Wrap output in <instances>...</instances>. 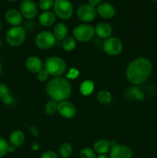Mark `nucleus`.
Instances as JSON below:
<instances>
[{"label": "nucleus", "instance_id": "1", "mask_svg": "<svg viewBox=\"0 0 157 158\" xmlns=\"http://www.w3.org/2000/svg\"><path fill=\"white\" fill-rule=\"evenodd\" d=\"M152 64L146 57H138L129 63L126 69V80L135 86L144 83L150 77Z\"/></svg>", "mask_w": 157, "mask_h": 158}, {"label": "nucleus", "instance_id": "2", "mask_svg": "<svg viewBox=\"0 0 157 158\" xmlns=\"http://www.w3.org/2000/svg\"><path fill=\"white\" fill-rule=\"evenodd\" d=\"M46 93L53 100L58 102L66 100L72 94V86L66 77H53L48 81L46 86Z\"/></svg>", "mask_w": 157, "mask_h": 158}, {"label": "nucleus", "instance_id": "3", "mask_svg": "<svg viewBox=\"0 0 157 158\" xmlns=\"http://www.w3.org/2000/svg\"><path fill=\"white\" fill-rule=\"evenodd\" d=\"M44 69L54 77H62L67 70V64L64 59L57 56H49L45 60Z\"/></svg>", "mask_w": 157, "mask_h": 158}, {"label": "nucleus", "instance_id": "4", "mask_svg": "<svg viewBox=\"0 0 157 158\" xmlns=\"http://www.w3.org/2000/svg\"><path fill=\"white\" fill-rule=\"evenodd\" d=\"M26 38V29L23 26H12L6 33V43L12 47H18L24 43Z\"/></svg>", "mask_w": 157, "mask_h": 158}, {"label": "nucleus", "instance_id": "5", "mask_svg": "<svg viewBox=\"0 0 157 158\" xmlns=\"http://www.w3.org/2000/svg\"><path fill=\"white\" fill-rule=\"evenodd\" d=\"M95 35V29L89 23L78 24L72 29V36L79 43L89 42Z\"/></svg>", "mask_w": 157, "mask_h": 158}, {"label": "nucleus", "instance_id": "6", "mask_svg": "<svg viewBox=\"0 0 157 158\" xmlns=\"http://www.w3.org/2000/svg\"><path fill=\"white\" fill-rule=\"evenodd\" d=\"M52 8L55 16L62 20L69 19L73 15V5L69 0H55Z\"/></svg>", "mask_w": 157, "mask_h": 158}, {"label": "nucleus", "instance_id": "7", "mask_svg": "<svg viewBox=\"0 0 157 158\" xmlns=\"http://www.w3.org/2000/svg\"><path fill=\"white\" fill-rule=\"evenodd\" d=\"M53 33L50 31L42 30L37 33L35 38V44L38 49L47 50L53 47L56 43Z\"/></svg>", "mask_w": 157, "mask_h": 158}, {"label": "nucleus", "instance_id": "8", "mask_svg": "<svg viewBox=\"0 0 157 158\" xmlns=\"http://www.w3.org/2000/svg\"><path fill=\"white\" fill-rule=\"evenodd\" d=\"M103 49L107 55L111 56H118L123 49V42L117 37L110 36L103 42Z\"/></svg>", "mask_w": 157, "mask_h": 158}, {"label": "nucleus", "instance_id": "9", "mask_svg": "<svg viewBox=\"0 0 157 158\" xmlns=\"http://www.w3.org/2000/svg\"><path fill=\"white\" fill-rule=\"evenodd\" d=\"M77 18L83 23H89L93 21L97 15L96 8L89 3L80 5L76 10Z\"/></svg>", "mask_w": 157, "mask_h": 158}, {"label": "nucleus", "instance_id": "10", "mask_svg": "<svg viewBox=\"0 0 157 158\" xmlns=\"http://www.w3.org/2000/svg\"><path fill=\"white\" fill-rule=\"evenodd\" d=\"M38 6L33 0H22L19 5V12L23 18L33 19L38 14Z\"/></svg>", "mask_w": 157, "mask_h": 158}, {"label": "nucleus", "instance_id": "11", "mask_svg": "<svg viewBox=\"0 0 157 158\" xmlns=\"http://www.w3.org/2000/svg\"><path fill=\"white\" fill-rule=\"evenodd\" d=\"M60 116L65 119H72L76 116L77 108L69 100H63L58 103V111Z\"/></svg>", "mask_w": 157, "mask_h": 158}, {"label": "nucleus", "instance_id": "12", "mask_svg": "<svg viewBox=\"0 0 157 158\" xmlns=\"http://www.w3.org/2000/svg\"><path fill=\"white\" fill-rule=\"evenodd\" d=\"M132 151L129 146L116 143L109 151V158H132Z\"/></svg>", "mask_w": 157, "mask_h": 158}, {"label": "nucleus", "instance_id": "13", "mask_svg": "<svg viewBox=\"0 0 157 158\" xmlns=\"http://www.w3.org/2000/svg\"><path fill=\"white\" fill-rule=\"evenodd\" d=\"M5 19L11 26H22L23 23V16L21 12L15 9H10L6 11L5 13Z\"/></svg>", "mask_w": 157, "mask_h": 158}, {"label": "nucleus", "instance_id": "14", "mask_svg": "<svg viewBox=\"0 0 157 158\" xmlns=\"http://www.w3.org/2000/svg\"><path fill=\"white\" fill-rule=\"evenodd\" d=\"M97 14L104 19H110L115 15V8L109 2H102L96 8Z\"/></svg>", "mask_w": 157, "mask_h": 158}, {"label": "nucleus", "instance_id": "15", "mask_svg": "<svg viewBox=\"0 0 157 158\" xmlns=\"http://www.w3.org/2000/svg\"><path fill=\"white\" fill-rule=\"evenodd\" d=\"M26 67L32 73L37 74L39 71L44 69V63L39 57L31 56L26 60Z\"/></svg>", "mask_w": 157, "mask_h": 158}, {"label": "nucleus", "instance_id": "16", "mask_svg": "<svg viewBox=\"0 0 157 158\" xmlns=\"http://www.w3.org/2000/svg\"><path fill=\"white\" fill-rule=\"evenodd\" d=\"M94 29H95V35L99 37L100 39H104V40H106V39L112 36V32H113L112 26L109 23H106V22L99 23L94 27Z\"/></svg>", "mask_w": 157, "mask_h": 158}, {"label": "nucleus", "instance_id": "17", "mask_svg": "<svg viewBox=\"0 0 157 158\" xmlns=\"http://www.w3.org/2000/svg\"><path fill=\"white\" fill-rule=\"evenodd\" d=\"M26 141V136L25 134L20 130H15L9 137V143L12 146L15 147V148H21Z\"/></svg>", "mask_w": 157, "mask_h": 158}, {"label": "nucleus", "instance_id": "18", "mask_svg": "<svg viewBox=\"0 0 157 158\" xmlns=\"http://www.w3.org/2000/svg\"><path fill=\"white\" fill-rule=\"evenodd\" d=\"M56 16L54 12L50 11H46L39 14L38 18V23L43 27H50L55 23Z\"/></svg>", "mask_w": 157, "mask_h": 158}, {"label": "nucleus", "instance_id": "19", "mask_svg": "<svg viewBox=\"0 0 157 158\" xmlns=\"http://www.w3.org/2000/svg\"><path fill=\"white\" fill-rule=\"evenodd\" d=\"M111 148L110 141L107 139H99L95 140L93 143V151L95 154L100 155V154H106L109 152Z\"/></svg>", "mask_w": 157, "mask_h": 158}, {"label": "nucleus", "instance_id": "20", "mask_svg": "<svg viewBox=\"0 0 157 158\" xmlns=\"http://www.w3.org/2000/svg\"><path fill=\"white\" fill-rule=\"evenodd\" d=\"M52 33L57 41H62L66 37L68 36L69 29L64 23H58L54 26Z\"/></svg>", "mask_w": 157, "mask_h": 158}, {"label": "nucleus", "instance_id": "21", "mask_svg": "<svg viewBox=\"0 0 157 158\" xmlns=\"http://www.w3.org/2000/svg\"><path fill=\"white\" fill-rule=\"evenodd\" d=\"M95 89V83L91 80H86L80 83L79 92L84 97H89Z\"/></svg>", "mask_w": 157, "mask_h": 158}, {"label": "nucleus", "instance_id": "22", "mask_svg": "<svg viewBox=\"0 0 157 158\" xmlns=\"http://www.w3.org/2000/svg\"><path fill=\"white\" fill-rule=\"evenodd\" d=\"M62 47L66 52H72L76 47V40L72 35H68L62 41Z\"/></svg>", "mask_w": 157, "mask_h": 158}, {"label": "nucleus", "instance_id": "23", "mask_svg": "<svg viewBox=\"0 0 157 158\" xmlns=\"http://www.w3.org/2000/svg\"><path fill=\"white\" fill-rule=\"evenodd\" d=\"M126 94L129 98L133 99L137 101H143L145 99L144 94L137 86H132V87L129 88Z\"/></svg>", "mask_w": 157, "mask_h": 158}, {"label": "nucleus", "instance_id": "24", "mask_svg": "<svg viewBox=\"0 0 157 158\" xmlns=\"http://www.w3.org/2000/svg\"><path fill=\"white\" fill-rule=\"evenodd\" d=\"M96 99L99 103L106 105L111 103L112 100V96L109 90L102 89V90L99 91L98 94H97Z\"/></svg>", "mask_w": 157, "mask_h": 158}, {"label": "nucleus", "instance_id": "25", "mask_svg": "<svg viewBox=\"0 0 157 158\" xmlns=\"http://www.w3.org/2000/svg\"><path fill=\"white\" fill-rule=\"evenodd\" d=\"M58 153L59 155L63 158H70L73 153V148L72 144L67 142L62 143L58 148Z\"/></svg>", "mask_w": 157, "mask_h": 158}, {"label": "nucleus", "instance_id": "26", "mask_svg": "<svg viewBox=\"0 0 157 158\" xmlns=\"http://www.w3.org/2000/svg\"><path fill=\"white\" fill-rule=\"evenodd\" d=\"M45 113L48 116H52L58 111V103L53 100H50L46 103L44 108Z\"/></svg>", "mask_w": 157, "mask_h": 158}, {"label": "nucleus", "instance_id": "27", "mask_svg": "<svg viewBox=\"0 0 157 158\" xmlns=\"http://www.w3.org/2000/svg\"><path fill=\"white\" fill-rule=\"evenodd\" d=\"M80 158H96V154L90 148H83L79 152Z\"/></svg>", "mask_w": 157, "mask_h": 158}, {"label": "nucleus", "instance_id": "28", "mask_svg": "<svg viewBox=\"0 0 157 158\" xmlns=\"http://www.w3.org/2000/svg\"><path fill=\"white\" fill-rule=\"evenodd\" d=\"M9 143L3 137H0V158L5 157L9 153Z\"/></svg>", "mask_w": 157, "mask_h": 158}, {"label": "nucleus", "instance_id": "29", "mask_svg": "<svg viewBox=\"0 0 157 158\" xmlns=\"http://www.w3.org/2000/svg\"><path fill=\"white\" fill-rule=\"evenodd\" d=\"M55 0H39L38 1V9H41L42 12L49 11L51 8L53 7Z\"/></svg>", "mask_w": 157, "mask_h": 158}, {"label": "nucleus", "instance_id": "30", "mask_svg": "<svg viewBox=\"0 0 157 158\" xmlns=\"http://www.w3.org/2000/svg\"><path fill=\"white\" fill-rule=\"evenodd\" d=\"M78 77H79V70L75 67L69 69L66 73V78L68 80H76Z\"/></svg>", "mask_w": 157, "mask_h": 158}, {"label": "nucleus", "instance_id": "31", "mask_svg": "<svg viewBox=\"0 0 157 158\" xmlns=\"http://www.w3.org/2000/svg\"><path fill=\"white\" fill-rule=\"evenodd\" d=\"M36 77L38 82H40V83H45V82H47L48 80H49V74L48 73V72L46 69H42L36 74Z\"/></svg>", "mask_w": 157, "mask_h": 158}, {"label": "nucleus", "instance_id": "32", "mask_svg": "<svg viewBox=\"0 0 157 158\" xmlns=\"http://www.w3.org/2000/svg\"><path fill=\"white\" fill-rule=\"evenodd\" d=\"M9 94H10V91L7 85L0 82V100H2L6 95Z\"/></svg>", "mask_w": 157, "mask_h": 158}, {"label": "nucleus", "instance_id": "33", "mask_svg": "<svg viewBox=\"0 0 157 158\" xmlns=\"http://www.w3.org/2000/svg\"><path fill=\"white\" fill-rule=\"evenodd\" d=\"M40 158H59L58 154L53 151H46L42 154Z\"/></svg>", "mask_w": 157, "mask_h": 158}, {"label": "nucleus", "instance_id": "34", "mask_svg": "<svg viewBox=\"0 0 157 158\" xmlns=\"http://www.w3.org/2000/svg\"><path fill=\"white\" fill-rule=\"evenodd\" d=\"M2 102L5 105H6V106H10V105H12V103H14V97H12V94H8V95H6V97L2 100Z\"/></svg>", "mask_w": 157, "mask_h": 158}, {"label": "nucleus", "instance_id": "35", "mask_svg": "<svg viewBox=\"0 0 157 158\" xmlns=\"http://www.w3.org/2000/svg\"><path fill=\"white\" fill-rule=\"evenodd\" d=\"M29 133H30L33 137H37L39 135V131H38V129L35 126H31L30 127H29Z\"/></svg>", "mask_w": 157, "mask_h": 158}, {"label": "nucleus", "instance_id": "36", "mask_svg": "<svg viewBox=\"0 0 157 158\" xmlns=\"http://www.w3.org/2000/svg\"><path fill=\"white\" fill-rule=\"evenodd\" d=\"M102 2H103V0H88V3L94 7H97Z\"/></svg>", "mask_w": 157, "mask_h": 158}, {"label": "nucleus", "instance_id": "37", "mask_svg": "<svg viewBox=\"0 0 157 158\" xmlns=\"http://www.w3.org/2000/svg\"><path fill=\"white\" fill-rule=\"evenodd\" d=\"M31 148H32V150L33 151H37L39 149V145H38V143L37 142H33L32 143V145H31Z\"/></svg>", "mask_w": 157, "mask_h": 158}, {"label": "nucleus", "instance_id": "38", "mask_svg": "<svg viewBox=\"0 0 157 158\" xmlns=\"http://www.w3.org/2000/svg\"><path fill=\"white\" fill-rule=\"evenodd\" d=\"M15 150H16V148H15V147L12 146V145H9V153H11V154H12V153L15 152Z\"/></svg>", "mask_w": 157, "mask_h": 158}, {"label": "nucleus", "instance_id": "39", "mask_svg": "<svg viewBox=\"0 0 157 158\" xmlns=\"http://www.w3.org/2000/svg\"><path fill=\"white\" fill-rule=\"evenodd\" d=\"M96 158H109V157L106 154H100V155L97 156Z\"/></svg>", "mask_w": 157, "mask_h": 158}, {"label": "nucleus", "instance_id": "40", "mask_svg": "<svg viewBox=\"0 0 157 158\" xmlns=\"http://www.w3.org/2000/svg\"><path fill=\"white\" fill-rule=\"evenodd\" d=\"M2 71V63L1 61H0V76H1Z\"/></svg>", "mask_w": 157, "mask_h": 158}, {"label": "nucleus", "instance_id": "41", "mask_svg": "<svg viewBox=\"0 0 157 158\" xmlns=\"http://www.w3.org/2000/svg\"><path fill=\"white\" fill-rule=\"evenodd\" d=\"M6 1L10 2H16V1H18V0H6Z\"/></svg>", "mask_w": 157, "mask_h": 158}, {"label": "nucleus", "instance_id": "42", "mask_svg": "<svg viewBox=\"0 0 157 158\" xmlns=\"http://www.w3.org/2000/svg\"><path fill=\"white\" fill-rule=\"evenodd\" d=\"M2 26L1 20H0V32H1V30H2Z\"/></svg>", "mask_w": 157, "mask_h": 158}, {"label": "nucleus", "instance_id": "43", "mask_svg": "<svg viewBox=\"0 0 157 158\" xmlns=\"http://www.w3.org/2000/svg\"><path fill=\"white\" fill-rule=\"evenodd\" d=\"M1 46H2V41L1 40H0V48H1Z\"/></svg>", "mask_w": 157, "mask_h": 158}, {"label": "nucleus", "instance_id": "44", "mask_svg": "<svg viewBox=\"0 0 157 158\" xmlns=\"http://www.w3.org/2000/svg\"><path fill=\"white\" fill-rule=\"evenodd\" d=\"M152 1H154V2H157V0H152Z\"/></svg>", "mask_w": 157, "mask_h": 158}, {"label": "nucleus", "instance_id": "45", "mask_svg": "<svg viewBox=\"0 0 157 158\" xmlns=\"http://www.w3.org/2000/svg\"><path fill=\"white\" fill-rule=\"evenodd\" d=\"M0 133H1V128H0Z\"/></svg>", "mask_w": 157, "mask_h": 158}, {"label": "nucleus", "instance_id": "46", "mask_svg": "<svg viewBox=\"0 0 157 158\" xmlns=\"http://www.w3.org/2000/svg\"><path fill=\"white\" fill-rule=\"evenodd\" d=\"M61 158H63V157H61Z\"/></svg>", "mask_w": 157, "mask_h": 158}]
</instances>
